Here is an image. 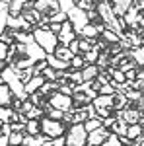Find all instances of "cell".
<instances>
[{
    "label": "cell",
    "instance_id": "1",
    "mask_svg": "<svg viewBox=\"0 0 144 146\" xmlns=\"http://www.w3.org/2000/svg\"><path fill=\"white\" fill-rule=\"evenodd\" d=\"M2 82L8 86L14 94V98H20V100H27V94H25V86H23V82L20 80V76L16 74V68L14 66H8L2 70Z\"/></svg>",
    "mask_w": 144,
    "mask_h": 146
},
{
    "label": "cell",
    "instance_id": "2",
    "mask_svg": "<svg viewBox=\"0 0 144 146\" xmlns=\"http://www.w3.org/2000/svg\"><path fill=\"white\" fill-rule=\"evenodd\" d=\"M31 35H33L35 43L41 47L47 55H53V53L56 51V47L60 45V43H58V35L51 33L47 27H35Z\"/></svg>",
    "mask_w": 144,
    "mask_h": 146
},
{
    "label": "cell",
    "instance_id": "3",
    "mask_svg": "<svg viewBox=\"0 0 144 146\" xmlns=\"http://www.w3.org/2000/svg\"><path fill=\"white\" fill-rule=\"evenodd\" d=\"M88 131L84 125H70L66 131V146H86Z\"/></svg>",
    "mask_w": 144,
    "mask_h": 146
},
{
    "label": "cell",
    "instance_id": "4",
    "mask_svg": "<svg viewBox=\"0 0 144 146\" xmlns=\"http://www.w3.org/2000/svg\"><path fill=\"white\" fill-rule=\"evenodd\" d=\"M66 127L62 121H55V119H51V117H43L41 119V133L45 136H49V138H58V136L66 135Z\"/></svg>",
    "mask_w": 144,
    "mask_h": 146
},
{
    "label": "cell",
    "instance_id": "5",
    "mask_svg": "<svg viewBox=\"0 0 144 146\" xmlns=\"http://www.w3.org/2000/svg\"><path fill=\"white\" fill-rule=\"evenodd\" d=\"M49 103L55 109H60V111H64V113L74 111V100H72V96H64L60 92H53L49 96Z\"/></svg>",
    "mask_w": 144,
    "mask_h": 146
},
{
    "label": "cell",
    "instance_id": "6",
    "mask_svg": "<svg viewBox=\"0 0 144 146\" xmlns=\"http://www.w3.org/2000/svg\"><path fill=\"white\" fill-rule=\"evenodd\" d=\"M115 117L121 119V121H125L127 125H136V123L142 121V111H138L136 107H127V109H123V111H117Z\"/></svg>",
    "mask_w": 144,
    "mask_h": 146
},
{
    "label": "cell",
    "instance_id": "7",
    "mask_svg": "<svg viewBox=\"0 0 144 146\" xmlns=\"http://www.w3.org/2000/svg\"><path fill=\"white\" fill-rule=\"evenodd\" d=\"M113 135L109 129H105V127H100L98 131H94V133H88V144L90 146H101L109 136Z\"/></svg>",
    "mask_w": 144,
    "mask_h": 146
},
{
    "label": "cell",
    "instance_id": "8",
    "mask_svg": "<svg viewBox=\"0 0 144 146\" xmlns=\"http://www.w3.org/2000/svg\"><path fill=\"white\" fill-rule=\"evenodd\" d=\"M74 39H78V35H76V31H74V27H72L70 20H68V22L62 23V31H60V35H58V43L64 45V47H68Z\"/></svg>",
    "mask_w": 144,
    "mask_h": 146
},
{
    "label": "cell",
    "instance_id": "9",
    "mask_svg": "<svg viewBox=\"0 0 144 146\" xmlns=\"http://www.w3.org/2000/svg\"><path fill=\"white\" fill-rule=\"evenodd\" d=\"M25 56H27V58H31L33 62H41V60L47 58V53H45L43 49L35 43V39H33L31 43H27V45H25Z\"/></svg>",
    "mask_w": 144,
    "mask_h": 146
},
{
    "label": "cell",
    "instance_id": "10",
    "mask_svg": "<svg viewBox=\"0 0 144 146\" xmlns=\"http://www.w3.org/2000/svg\"><path fill=\"white\" fill-rule=\"evenodd\" d=\"M8 18H10V0H0V35L8 29Z\"/></svg>",
    "mask_w": 144,
    "mask_h": 146
},
{
    "label": "cell",
    "instance_id": "11",
    "mask_svg": "<svg viewBox=\"0 0 144 146\" xmlns=\"http://www.w3.org/2000/svg\"><path fill=\"white\" fill-rule=\"evenodd\" d=\"M109 2L113 6V12H115L117 18H123L129 12V8L133 6V0H109Z\"/></svg>",
    "mask_w": 144,
    "mask_h": 146
},
{
    "label": "cell",
    "instance_id": "12",
    "mask_svg": "<svg viewBox=\"0 0 144 146\" xmlns=\"http://www.w3.org/2000/svg\"><path fill=\"white\" fill-rule=\"evenodd\" d=\"M138 18H140V10H138V6H136V4H133V6L129 8V12L123 16L125 23H127V25H131V27H136V23H138Z\"/></svg>",
    "mask_w": 144,
    "mask_h": 146
},
{
    "label": "cell",
    "instance_id": "13",
    "mask_svg": "<svg viewBox=\"0 0 144 146\" xmlns=\"http://www.w3.org/2000/svg\"><path fill=\"white\" fill-rule=\"evenodd\" d=\"M47 80L43 78V76H33V78L29 80L27 84H25V94L27 96H31V94H37V92L41 90V86H43Z\"/></svg>",
    "mask_w": 144,
    "mask_h": 146
},
{
    "label": "cell",
    "instance_id": "14",
    "mask_svg": "<svg viewBox=\"0 0 144 146\" xmlns=\"http://www.w3.org/2000/svg\"><path fill=\"white\" fill-rule=\"evenodd\" d=\"M12 100H14L12 90L4 84V82H0V105H4V107H12Z\"/></svg>",
    "mask_w": 144,
    "mask_h": 146
},
{
    "label": "cell",
    "instance_id": "15",
    "mask_svg": "<svg viewBox=\"0 0 144 146\" xmlns=\"http://www.w3.org/2000/svg\"><path fill=\"white\" fill-rule=\"evenodd\" d=\"M98 109H113V103H115V96H98L96 100L92 101Z\"/></svg>",
    "mask_w": 144,
    "mask_h": 146
},
{
    "label": "cell",
    "instance_id": "16",
    "mask_svg": "<svg viewBox=\"0 0 144 146\" xmlns=\"http://www.w3.org/2000/svg\"><path fill=\"white\" fill-rule=\"evenodd\" d=\"M47 138H49V136H45L43 133H39V135H25L22 146H43V142Z\"/></svg>",
    "mask_w": 144,
    "mask_h": 146
},
{
    "label": "cell",
    "instance_id": "17",
    "mask_svg": "<svg viewBox=\"0 0 144 146\" xmlns=\"http://www.w3.org/2000/svg\"><path fill=\"white\" fill-rule=\"evenodd\" d=\"M100 35L101 33H100V29H98V25H96V23H88V25L82 29L80 37H82V39H90V41H96Z\"/></svg>",
    "mask_w": 144,
    "mask_h": 146
},
{
    "label": "cell",
    "instance_id": "18",
    "mask_svg": "<svg viewBox=\"0 0 144 146\" xmlns=\"http://www.w3.org/2000/svg\"><path fill=\"white\" fill-rule=\"evenodd\" d=\"M82 76H84V82H92L100 76V68L98 64H86L82 68Z\"/></svg>",
    "mask_w": 144,
    "mask_h": 146
},
{
    "label": "cell",
    "instance_id": "19",
    "mask_svg": "<svg viewBox=\"0 0 144 146\" xmlns=\"http://www.w3.org/2000/svg\"><path fill=\"white\" fill-rule=\"evenodd\" d=\"M47 62H49V66L55 68V70H68V68H70V62L60 60V58L55 56V55H47Z\"/></svg>",
    "mask_w": 144,
    "mask_h": 146
},
{
    "label": "cell",
    "instance_id": "20",
    "mask_svg": "<svg viewBox=\"0 0 144 146\" xmlns=\"http://www.w3.org/2000/svg\"><path fill=\"white\" fill-rule=\"evenodd\" d=\"M129 103H131V101H129V98H127L123 92H117V94H115V103H113V109H115V111H123V109H127V107H129Z\"/></svg>",
    "mask_w": 144,
    "mask_h": 146
},
{
    "label": "cell",
    "instance_id": "21",
    "mask_svg": "<svg viewBox=\"0 0 144 146\" xmlns=\"http://www.w3.org/2000/svg\"><path fill=\"white\" fill-rule=\"evenodd\" d=\"M144 135V127L140 123L136 125H129V131H127V136L131 138V140H138L140 136Z\"/></svg>",
    "mask_w": 144,
    "mask_h": 146
},
{
    "label": "cell",
    "instance_id": "22",
    "mask_svg": "<svg viewBox=\"0 0 144 146\" xmlns=\"http://www.w3.org/2000/svg\"><path fill=\"white\" fill-rule=\"evenodd\" d=\"M14 119H16V111L12 107L0 105V121L2 123H14Z\"/></svg>",
    "mask_w": 144,
    "mask_h": 146
},
{
    "label": "cell",
    "instance_id": "23",
    "mask_svg": "<svg viewBox=\"0 0 144 146\" xmlns=\"http://www.w3.org/2000/svg\"><path fill=\"white\" fill-rule=\"evenodd\" d=\"M53 55L58 56L60 60H66V62H70V60H72V56H74V55H72V51H70L68 47H64V45H58Z\"/></svg>",
    "mask_w": 144,
    "mask_h": 146
},
{
    "label": "cell",
    "instance_id": "24",
    "mask_svg": "<svg viewBox=\"0 0 144 146\" xmlns=\"http://www.w3.org/2000/svg\"><path fill=\"white\" fill-rule=\"evenodd\" d=\"M39 133H41V121L29 119L25 125V135H39Z\"/></svg>",
    "mask_w": 144,
    "mask_h": 146
},
{
    "label": "cell",
    "instance_id": "25",
    "mask_svg": "<svg viewBox=\"0 0 144 146\" xmlns=\"http://www.w3.org/2000/svg\"><path fill=\"white\" fill-rule=\"evenodd\" d=\"M107 74H109L111 80H115L117 84H125V82H127L125 72H123V70H119V68H109V70H107Z\"/></svg>",
    "mask_w": 144,
    "mask_h": 146
},
{
    "label": "cell",
    "instance_id": "26",
    "mask_svg": "<svg viewBox=\"0 0 144 146\" xmlns=\"http://www.w3.org/2000/svg\"><path fill=\"white\" fill-rule=\"evenodd\" d=\"M84 60H86V64H98V58H100V49H92V51H88V53H84Z\"/></svg>",
    "mask_w": 144,
    "mask_h": 146
},
{
    "label": "cell",
    "instance_id": "27",
    "mask_svg": "<svg viewBox=\"0 0 144 146\" xmlns=\"http://www.w3.org/2000/svg\"><path fill=\"white\" fill-rule=\"evenodd\" d=\"M68 82L74 84V86H80L84 82V76H82V70H68Z\"/></svg>",
    "mask_w": 144,
    "mask_h": 146
},
{
    "label": "cell",
    "instance_id": "28",
    "mask_svg": "<svg viewBox=\"0 0 144 146\" xmlns=\"http://www.w3.org/2000/svg\"><path fill=\"white\" fill-rule=\"evenodd\" d=\"M127 131H129V125L125 123V121H121V119H117L115 127L111 129V133H115L117 136H127Z\"/></svg>",
    "mask_w": 144,
    "mask_h": 146
},
{
    "label": "cell",
    "instance_id": "29",
    "mask_svg": "<svg viewBox=\"0 0 144 146\" xmlns=\"http://www.w3.org/2000/svg\"><path fill=\"white\" fill-rule=\"evenodd\" d=\"M101 39H105V43H119L123 37H121V35H117L115 31H111V29H103Z\"/></svg>",
    "mask_w": 144,
    "mask_h": 146
},
{
    "label": "cell",
    "instance_id": "30",
    "mask_svg": "<svg viewBox=\"0 0 144 146\" xmlns=\"http://www.w3.org/2000/svg\"><path fill=\"white\" fill-rule=\"evenodd\" d=\"M49 22L51 23H64V22H68V14L62 12V10H58V12H55V14L49 16Z\"/></svg>",
    "mask_w": 144,
    "mask_h": 146
},
{
    "label": "cell",
    "instance_id": "31",
    "mask_svg": "<svg viewBox=\"0 0 144 146\" xmlns=\"http://www.w3.org/2000/svg\"><path fill=\"white\" fill-rule=\"evenodd\" d=\"M84 66H86V60H84L82 55L72 56V60H70V68H72V70H82Z\"/></svg>",
    "mask_w": 144,
    "mask_h": 146
},
{
    "label": "cell",
    "instance_id": "32",
    "mask_svg": "<svg viewBox=\"0 0 144 146\" xmlns=\"http://www.w3.org/2000/svg\"><path fill=\"white\" fill-rule=\"evenodd\" d=\"M47 82H56V78H58V70H55V68H51V66H47L43 70V74H41Z\"/></svg>",
    "mask_w": 144,
    "mask_h": 146
},
{
    "label": "cell",
    "instance_id": "33",
    "mask_svg": "<svg viewBox=\"0 0 144 146\" xmlns=\"http://www.w3.org/2000/svg\"><path fill=\"white\" fill-rule=\"evenodd\" d=\"M84 127H86L88 133H94V131H98L100 127H103V123H101V119H88V121L84 123Z\"/></svg>",
    "mask_w": 144,
    "mask_h": 146
},
{
    "label": "cell",
    "instance_id": "34",
    "mask_svg": "<svg viewBox=\"0 0 144 146\" xmlns=\"http://www.w3.org/2000/svg\"><path fill=\"white\" fill-rule=\"evenodd\" d=\"M25 117L27 119H35V121H41L45 117V111H43V107H33L29 113H25Z\"/></svg>",
    "mask_w": 144,
    "mask_h": 146
},
{
    "label": "cell",
    "instance_id": "35",
    "mask_svg": "<svg viewBox=\"0 0 144 146\" xmlns=\"http://www.w3.org/2000/svg\"><path fill=\"white\" fill-rule=\"evenodd\" d=\"M80 10H84V12H92V10H96V2L94 0H80L76 4Z\"/></svg>",
    "mask_w": 144,
    "mask_h": 146
},
{
    "label": "cell",
    "instance_id": "36",
    "mask_svg": "<svg viewBox=\"0 0 144 146\" xmlns=\"http://www.w3.org/2000/svg\"><path fill=\"white\" fill-rule=\"evenodd\" d=\"M133 58H134L136 64H144V45L133 51Z\"/></svg>",
    "mask_w": 144,
    "mask_h": 146
},
{
    "label": "cell",
    "instance_id": "37",
    "mask_svg": "<svg viewBox=\"0 0 144 146\" xmlns=\"http://www.w3.org/2000/svg\"><path fill=\"white\" fill-rule=\"evenodd\" d=\"M23 136H25V133H12L10 135V144L22 146L23 144Z\"/></svg>",
    "mask_w": 144,
    "mask_h": 146
},
{
    "label": "cell",
    "instance_id": "38",
    "mask_svg": "<svg viewBox=\"0 0 144 146\" xmlns=\"http://www.w3.org/2000/svg\"><path fill=\"white\" fill-rule=\"evenodd\" d=\"M86 113H88V119H100L98 107H96L94 103H88V105H86Z\"/></svg>",
    "mask_w": 144,
    "mask_h": 146
},
{
    "label": "cell",
    "instance_id": "39",
    "mask_svg": "<svg viewBox=\"0 0 144 146\" xmlns=\"http://www.w3.org/2000/svg\"><path fill=\"white\" fill-rule=\"evenodd\" d=\"M101 146H123V144H121V140H119V136L113 133V135H111V136H109V138H107V140H105V142H103Z\"/></svg>",
    "mask_w": 144,
    "mask_h": 146
},
{
    "label": "cell",
    "instance_id": "40",
    "mask_svg": "<svg viewBox=\"0 0 144 146\" xmlns=\"http://www.w3.org/2000/svg\"><path fill=\"white\" fill-rule=\"evenodd\" d=\"M101 123H103V127H105V129H113V127H115V123H117V117H115V115H111V117H105V119H101Z\"/></svg>",
    "mask_w": 144,
    "mask_h": 146
},
{
    "label": "cell",
    "instance_id": "41",
    "mask_svg": "<svg viewBox=\"0 0 144 146\" xmlns=\"http://www.w3.org/2000/svg\"><path fill=\"white\" fill-rule=\"evenodd\" d=\"M68 49L72 51V55L76 56V55H80V39H74L70 45H68Z\"/></svg>",
    "mask_w": 144,
    "mask_h": 146
},
{
    "label": "cell",
    "instance_id": "42",
    "mask_svg": "<svg viewBox=\"0 0 144 146\" xmlns=\"http://www.w3.org/2000/svg\"><path fill=\"white\" fill-rule=\"evenodd\" d=\"M51 33L55 35H60V31H62V23H49V27H47Z\"/></svg>",
    "mask_w": 144,
    "mask_h": 146
},
{
    "label": "cell",
    "instance_id": "43",
    "mask_svg": "<svg viewBox=\"0 0 144 146\" xmlns=\"http://www.w3.org/2000/svg\"><path fill=\"white\" fill-rule=\"evenodd\" d=\"M8 49H10V47L0 41V60H6V58H8Z\"/></svg>",
    "mask_w": 144,
    "mask_h": 146
},
{
    "label": "cell",
    "instance_id": "44",
    "mask_svg": "<svg viewBox=\"0 0 144 146\" xmlns=\"http://www.w3.org/2000/svg\"><path fill=\"white\" fill-rule=\"evenodd\" d=\"M12 131L14 133H25V123H12Z\"/></svg>",
    "mask_w": 144,
    "mask_h": 146
},
{
    "label": "cell",
    "instance_id": "45",
    "mask_svg": "<svg viewBox=\"0 0 144 146\" xmlns=\"http://www.w3.org/2000/svg\"><path fill=\"white\" fill-rule=\"evenodd\" d=\"M53 146H66V135L58 136V138H53Z\"/></svg>",
    "mask_w": 144,
    "mask_h": 146
},
{
    "label": "cell",
    "instance_id": "46",
    "mask_svg": "<svg viewBox=\"0 0 144 146\" xmlns=\"http://www.w3.org/2000/svg\"><path fill=\"white\" fill-rule=\"evenodd\" d=\"M125 76H127V82H134V80H136V68L127 70V72H125Z\"/></svg>",
    "mask_w": 144,
    "mask_h": 146
},
{
    "label": "cell",
    "instance_id": "47",
    "mask_svg": "<svg viewBox=\"0 0 144 146\" xmlns=\"http://www.w3.org/2000/svg\"><path fill=\"white\" fill-rule=\"evenodd\" d=\"M14 131H12V123H4V127H2V135H6V136H10Z\"/></svg>",
    "mask_w": 144,
    "mask_h": 146
},
{
    "label": "cell",
    "instance_id": "48",
    "mask_svg": "<svg viewBox=\"0 0 144 146\" xmlns=\"http://www.w3.org/2000/svg\"><path fill=\"white\" fill-rule=\"evenodd\" d=\"M8 144H10V136L0 135V146H8Z\"/></svg>",
    "mask_w": 144,
    "mask_h": 146
},
{
    "label": "cell",
    "instance_id": "49",
    "mask_svg": "<svg viewBox=\"0 0 144 146\" xmlns=\"http://www.w3.org/2000/svg\"><path fill=\"white\" fill-rule=\"evenodd\" d=\"M6 66H8V62H6V60H0V74H2V70Z\"/></svg>",
    "mask_w": 144,
    "mask_h": 146
},
{
    "label": "cell",
    "instance_id": "50",
    "mask_svg": "<svg viewBox=\"0 0 144 146\" xmlns=\"http://www.w3.org/2000/svg\"><path fill=\"white\" fill-rule=\"evenodd\" d=\"M43 146H53V138H47V140L43 142Z\"/></svg>",
    "mask_w": 144,
    "mask_h": 146
},
{
    "label": "cell",
    "instance_id": "51",
    "mask_svg": "<svg viewBox=\"0 0 144 146\" xmlns=\"http://www.w3.org/2000/svg\"><path fill=\"white\" fill-rule=\"evenodd\" d=\"M136 6H138V10H142V12H144V0H142V2H138Z\"/></svg>",
    "mask_w": 144,
    "mask_h": 146
},
{
    "label": "cell",
    "instance_id": "52",
    "mask_svg": "<svg viewBox=\"0 0 144 146\" xmlns=\"http://www.w3.org/2000/svg\"><path fill=\"white\" fill-rule=\"evenodd\" d=\"M2 127H4V123H2V121H0V135H2Z\"/></svg>",
    "mask_w": 144,
    "mask_h": 146
},
{
    "label": "cell",
    "instance_id": "53",
    "mask_svg": "<svg viewBox=\"0 0 144 146\" xmlns=\"http://www.w3.org/2000/svg\"><path fill=\"white\" fill-rule=\"evenodd\" d=\"M133 2H134V4H138V2H142V0H133Z\"/></svg>",
    "mask_w": 144,
    "mask_h": 146
},
{
    "label": "cell",
    "instance_id": "54",
    "mask_svg": "<svg viewBox=\"0 0 144 146\" xmlns=\"http://www.w3.org/2000/svg\"><path fill=\"white\" fill-rule=\"evenodd\" d=\"M78 2H80V0H74V4H78Z\"/></svg>",
    "mask_w": 144,
    "mask_h": 146
},
{
    "label": "cell",
    "instance_id": "55",
    "mask_svg": "<svg viewBox=\"0 0 144 146\" xmlns=\"http://www.w3.org/2000/svg\"><path fill=\"white\" fill-rule=\"evenodd\" d=\"M8 146H14V144H8Z\"/></svg>",
    "mask_w": 144,
    "mask_h": 146
},
{
    "label": "cell",
    "instance_id": "56",
    "mask_svg": "<svg viewBox=\"0 0 144 146\" xmlns=\"http://www.w3.org/2000/svg\"><path fill=\"white\" fill-rule=\"evenodd\" d=\"M33 2H37V0H33Z\"/></svg>",
    "mask_w": 144,
    "mask_h": 146
},
{
    "label": "cell",
    "instance_id": "57",
    "mask_svg": "<svg viewBox=\"0 0 144 146\" xmlns=\"http://www.w3.org/2000/svg\"><path fill=\"white\" fill-rule=\"evenodd\" d=\"M86 146H90V144H86Z\"/></svg>",
    "mask_w": 144,
    "mask_h": 146
}]
</instances>
